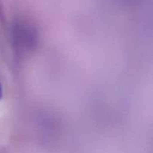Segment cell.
<instances>
[{
  "label": "cell",
  "instance_id": "cell-1",
  "mask_svg": "<svg viewBox=\"0 0 153 153\" xmlns=\"http://www.w3.org/2000/svg\"><path fill=\"white\" fill-rule=\"evenodd\" d=\"M2 98V88H1V85H0V100Z\"/></svg>",
  "mask_w": 153,
  "mask_h": 153
}]
</instances>
